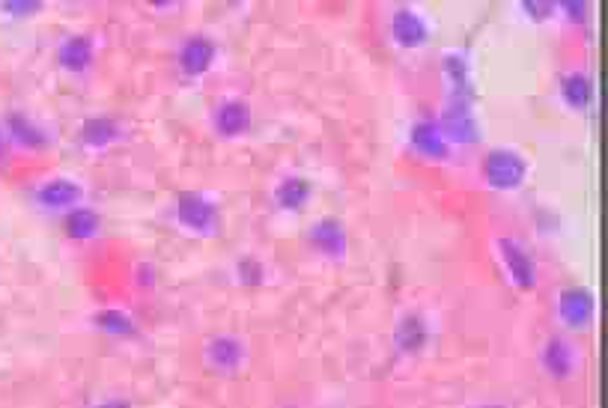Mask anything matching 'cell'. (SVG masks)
I'll return each instance as SVG.
<instances>
[{
  "instance_id": "cell-1",
  "label": "cell",
  "mask_w": 608,
  "mask_h": 408,
  "mask_svg": "<svg viewBox=\"0 0 608 408\" xmlns=\"http://www.w3.org/2000/svg\"><path fill=\"white\" fill-rule=\"evenodd\" d=\"M531 179V158L516 146H492L480 158V182L492 194H519Z\"/></svg>"
},
{
  "instance_id": "cell-2",
  "label": "cell",
  "mask_w": 608,
  "mask_h": 408,
  "mask_svg": "<svg viewBox=\"0 0 608 408\" xmlns=\"http://www.w3.org/2000/svg\"><path fill=\"white\" fill-rule=\"evenodd\" d=\"M167 215L191 239H215L221 233V203L206 191H179Z\"/></svg>"
},
{
  "instance_id": "cell-3",
  "label": "cell",
  "mask_w": 608,
  "mask_h": 408,
  "mask_svg": "<svg viewBox=\"0 0 608 408\" xmlns=\"http://www.w3.org/2000/svg\"><path fill=\"white\" fill-rule=\"evenodd\" d=\"M537 361H540V370L546 379L558 382V385H567L573 382L582 367H585V352L579 346V340L573 334H552L543 340L540 352H537Z\"/></svg>"
},
{
  "instance_id": "cell-4",
  "label": "cell",
  "mask_w": 608,
  "mask_h": 408,
  "mask_svg": "<svg viewBox=\"0 0 608 408\" xmlns=\"http://www.w3.org/2000/svg\"><path fill=\"white\" fill-rule=\"evenodd\" d=\"M200 358H203V367L215 376H236L248 367L251 361V346L242 334H233V331H221V334H212L206 337L203 349H200Z\"/></svg>"
},
{
  "instance_id": "cell-5",
  "label": "cell",
  "mask_w": 608,
  "mask_h": 408,
  "mask_svg": "<svg viewBox=\"0 0 608 408\" xmlns=\"http://www.w3.org/2000/svg\"><path fill=\"white\" fill-rule=\"evenodd\" d=\"M304 242L313 251V257L322 260V263H328V266H346V260H349V230L334 215L316 218L307 227Z\"/></svg>"
},
{
  "instance_id": "cell-6",
  "label": "cell",
  "mask_w": 608,
  "mask_h": 408,
  "mask_svg": "<svg viewBox=\"0 0 608 408\" xmlns=\"http://www.w3.org/2000/svg\"><path fill=\"white\" fill-rule=\"evenodd\" d=\"M388 36L400 51H421L433 42L436 27L433 18L421 9V6H397L388 18Z\"/></svg>"
},
{
  "instance_id": "cell-7",
  "label": "cell",
  "mask_w": 608,
  "mask_h": 408,
  "mask_svg": "<svg viewBox=\"0 0 608 408\" xmlns=\"http://www.w3.org/2000/svg\"><path fill=\"white\" fill-rule=\"evenodd\" d=\"M436 117L442 123V132L448 137L451 149L480 146L483 129H480V117L474 111V99H445V108Z\"/></svg>"
},
{
  "instance_id": "cell-8",
  "label": "cell",
  "mask_w": 608,
  "mask_h": 408,
  "mask_svg": "<svg viewBox=\"0 0 608 408\" xmlns=\"http://www.w3.org/2000/svg\"><path fill=\"white\" fill-rule=\"evenodd\" d=\"M30 200L33 206L42 212V215H66L78 206H84L87 200V188L72 179V176H51L45 182H39L33 191H30Z\"/></svg>"
},
{
  "instance_id": "cell-9",
  "label": "cell",
  "mask_w": 608,
  "mask_h": 408,
  "mask_svg": "<svg viewBox=\"0 0 608 408\" xmlns=\"http://www.w3.org/2000/svg\"><path fill=\"white\" fill-rule=\"evenodd\" d=\"M495 254H498V263H501V269L507 274V280L519 292L537 289V283H540L537 260H534V254L516 236H498L495 239Z\"/></svg>"
},
{
  "instance_id": "cell-10",
  "label": "cell",
  "mask_w": 608,
  "mask_h": 408,
  "mask_svg": "<svg viewBox=\"0 0 608 408\" xmlns=\"http://www.w3.org/2000/svg\"><path fill=\"white\" fill-rule=\"evenodd\" d=\"M555 313L567 334H582L597 322V295L591 286H564L555 295Z\"/></svg>"
},
{
  "instance_id": "cell-11",
  "label": "cell",
  "mask_w": 608,
  "mask_h": 408,
  "mask_svg": "<svg viewBox=\"0 0 608 408\" xmlns=\"http://www.w3.org/2000/svg\"><path fill=\"white\" fill-rule=\"evenodd\" d=\"M209 126L221 140H242L254 129V108L245 96H221L209 111Z\"/></svg>"
},
{
  "instance_id": "cell-12",
  "label": "cell",
  "mask_w": 608,
  "mask_h": 408,
  "mask_svg": "<svg viewBox=\"0 0 608 408\" xmlns=\"http://www.w3.org/2000/svg\"><path fill=\"white\" fill-rule=\"evenodd\" d=\"M406 149L421 158V161H430V164H442L454 155L448 137L442 132V123L436 114H427V117H418L409 132H406Z\"/></svg>"
},
{
  "instance_id": "cell-13",
  "label": "cell",
  "mask_w": 608,
  "mask_h": 408,
  "mask_svg": "<svg viewBox=\"0 0 608 408\" xmlns=\"http://www.w3.org/2000/svg\"><path fill=\"white\" fill-rule=\"evenodd\" d=\"M218 63V42L209 33H188L176 45V69L185 81H200Z\"/></svg>"
},
{
  "instance_id": "cell-14",
  "label": "cell",
  "mask_w": 608,
  "mask_h": 408,
  "mask_svg": "<svg viewBox=\"0 0 608 408\" xmlns=\"http://www.w3.org/2000/svg\"><path fill=\"white\" fill-rule=\"evenodd\" d=\"M433 340V322L424 310H406L400 313L394 325V349L400 358H418L427 352Z\"/></svg>"
},
{
  "instance_id": "cell-15",
  "label": "cell",
  "mask_w": 608,
  "mask_h": 408,
  "mask_svg": "<svg viewBox=\"0 0 608 408\" xmlns=\"http://www.w3.org/2000/svg\"><path fill=\"white\" fill-rule=\"evenodd\" d=\"M0 126H3L9 146H15L21 152H48L54 146V135L24 111H6Z\"/></svg>"
},
{
  "instance_id": "cell-16",
  "label": "cell",
  "mask_w": 608,
  "mask_h": 408,
  "mask_svg": "<svg viewBox=\"0 0 608 408\" xmlns=\"http://www.w3.org/2000/svg\"><path fill=\"white\" fill-rule=\"evenodd\" d=\"M96 63V39L90 33H69L57 45V66L69 75H87Z\"/></svg>"
},
{
  "instance_id": "cell-17",
  "label": "cell",
  "mask_w": 608,
  "mask_h": 408,
  "mask_svg": "<svg viewBox=\"0 0 608 408\" xmlns=\"http://www.w3.org/2000/svg\"><path fill=\"white\" fill-rule=\"evenodd\" d=\"M126 137V129L117 117H108V114H96V117H87L78 129V143L81 149L87 152H108L114 149L120 140Z\"/></svg>"
},
{
  "instance_id": "cell-18",
  "label": "cell",
  "mask_w": 608,
  "mask_h": 408,
  "mask_svg": "<svg viewBox=\"0 0 608 408\" xmlns=\"http://www.w3.org/2000/svg\"><path fill=\"white\" fill-rule=\"evenodd\" d=\"M597 96V84L591 78V72L585 69H570L558 78V99L567 111L573 114H585L594 105Z\"/></svg>"
},
{
  "instance_id": "cell-19",
  "label": "cell",
  "mask_w": 608,
  "mask_h": 408,
  "mask_svg": "<svg viewBox=\"0 0 608 408\" xmlns=\"http://www.w3.org/2000/svg\"><path fill=\"white\" fill-rule=\"evenodd\" d=\"M313 194H316V185L302 176V173H290L284 176L275 191H272V200H275V209L281 215H302L304 209L313 203Z\"/></svg>"
},
{
  "instance_id": "cell-20",
  "label": "cell",
  "mask_w": 608,
  "mask_h": 408,
  "mask_svg": "<svg viewBox=\"0 0 608 408\" xmlns=\"http://www.w3.org/2000/svg\"><path fill=\"white\" fill-rule=\"evenodd\" d=\"M442 75L448 87V99H474L471 84V54L462 48H451L442 54Z\"/></svg>"
},
{
  "instance_id": "cell-21",
  "label": "cell",
  "mask_w": 608,
  "mask_h": 408,
  "mask_svg": "<svg viewBox=\"0 0 608 408\" xmlns=\"http://www.w3.org/2000/svg\"><path fill=\"white\" fill-rule=\"evenodd\" d=\"M90 325L111 340H138L141 337V322L126 307H99L90 316Z\"/></svg>"
},
{
  "instance_id": "cell-22",
  "label": "cell",
  "mask_w": 608,
  "mask_h": 408,
  "mask_svg": "<svg viewBox=\"0 0 608 408\" xmlns=\"http://www.w3.org/2000/svg\"><path fill=\"white\" fill-rule=\"evenodd\" d=\"M63 233L69 242H78V245L96 242L102 236V215L84 203V206L63 215Z\"/></svg>"
},
{
  "instance_id": "cell-23",
  "label": "cell",
  "mask_w": 608,
  "mask_h": 408,
  "mask_svg": "<svg viewBox=\"0 0 608 408\" xmlns=\"http://www.w3.org/2000/svg\"><path fill=\"white\" fill-rule=\"evenodd\" d=\"M233 280L242 286V289H260L266 280H269V269L260 257L254 254H242L236 263H233Z\"/></svg>"
},
{
  "instance_id": "cell-24",
  "label": "cell",
  "mask_w": 608,
  "mask_h": 408,
  "mask_svg": "<svg viewBox=\"0 0 608 408\" xmlns=\"http://www.w3.org/2000/svg\"><path fill=\"white\" fill-rule=\"evenodd\" d=\"M516 9H519V15H522L528 24H546V21L558 18L555 0H519Z\"/></svg>"
},
{
  "instance_id": "cell-25",
  "label": "cell",
  "mask_w": 608,
  "mask_h": 408,
  "mask_svg": "<svg viewBox=\"0 0 608 408\" xmlns=\"http://www.w3.org/2000/svg\"><path fill=\"white\" fill-rule=\"evenodd\" d=\"M555 12H558V18H564L567 24L582 27V24L588 21V15H591V6H588L585 0H558V3H555Z\"/></svg>"
},
{
  "instance_id": "cell-26",
  "label": "cell",
  "mask_w": 608,
  "mask_h": 408,
  "mask_svg": "<svg viewBox=\"0 0 608 408\" xmlns=\"http://www.w3.org/2000/svg\"><path fill=\"white\" fill-rule=\"evenodd\" d=\"M0 12L9 18H30L36 12H42V0H3Z\"/></svg>"
},
{
  "instance_id": "cell-27",
  "label": "cell",
  "mask_w": 608,
  "mask_h": 408,
  "mask_svg": "<svg viewBox=\"0 0 608 408\" xmlns=\"http://www.w3.org/2000/svg\"><path fill=\"white\" fill-rule=\"evenodd\" d=\"M135 286L144 292H152L158 286V269L152 263H138L135 266Z\"/></svg>"
},
{
  "instance_id": "cell-28",
  "label": "cell",
  "mask_w": 608,
  "mask_h": 408,
  "mask_svg": "<svg viewBox=\"0 0 608 408\" xmlns=\"http://www.w3.org/2000/svg\"><path fill=\"white\" fill-rule=\"evenodd\" d=\"M90 408H135V403H132V400H126V397H105V400L93 403Z\"/></svg>"
},
{
  "instance_id": "cell-29",
  "label": "cell",
  "mask_w": 608,
  "mask_h": 408,
  "mask_svg": "<svg viewBox=\"0 0 608 408\" xmlns=\"http://www.w3.org/2000/svg\"><path fill=\"white\" fill-rule=\"evenodd\" d=\"M9 149H12V146H9V140H6V135H3V126H0V164L6 161Z\"/></svg>"
},
{
  "instance_id": "cell-30",
  "label": "cell",
  "mask_w": 608,
  "mask_h": 408,
  "mask_svg": "<svg viewBox=\"0 0 608 408\" xmlns=\"http://www.w3.org/2000/svg\"><path fill=\"white\" fill-rule=\"evenodd\" d=\"M474 408H510L507 403H498V400H486V403H477Z\"/></svg>"
}]
</instances>
